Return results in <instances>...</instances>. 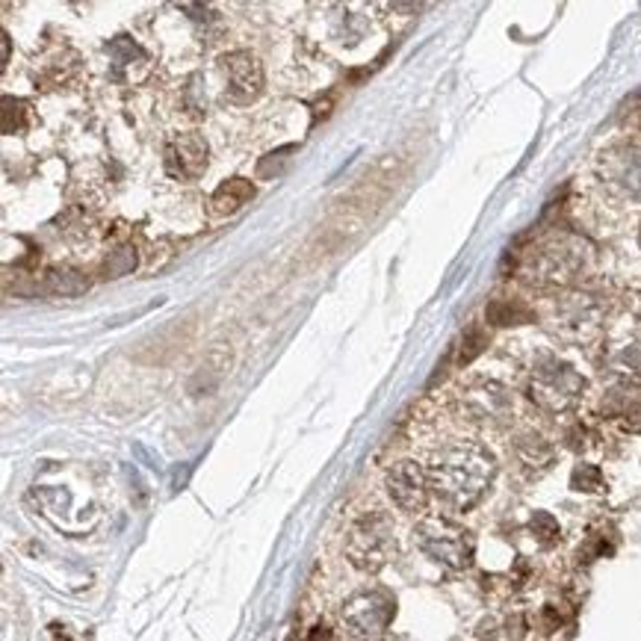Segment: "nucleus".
I'll return each mask as SVG.
<instances>
[{
    "label": "nucleus",
    "mask_w": 641,
    "mask_h": 641,
    "mask_svg": "<svg viewBox=\"0 0 641 641\" xmlns=\"http://www.w3.org/2000/svg\"><path fill=\"white\" fill-rule=\"evenodd\" d=\"M583 243H550L545 254H538V266H541V273L550 282H564V278H571V273H576L583 266Z\"/></svg>",
    "instance_id": "nucleus-11"
},
{
    "label": "nucleus",
    "mask_w": 641,
    "mask_h": 641,
    "mask_svg": "<svg viewBox=\"0 0 641 641\" xmlns=\"http://www.w3.org/2000/svg\"><path fill=\"white\" fill-rule=\"evenodd\" d=\"M397 615V600L385 588H364L355 592L343 603L341 623L352 639L358 641H381L388 636L390 623Z\"/></svg>",
    "instance_id": "nucleus-3"
},
{
    "label": "nucleus",
    "mask_w": 641,
    "mask_h": 641,
    "mask_svg": "<svg viewBox=\"0 0 641 641\" xmlns=\"http://www.w3.org/2000/svg\"><path fill=\"white\" fill-rule=\"evenodd\" d=\"M494 458L479 444H447L428 458L432 494L453 512H467L485 496L494 479Z\"/></svg>",
    "instance_id": "nucleus-1"
},
{
    "label": "nucleus",
    "mask_w": 641,
    "mask_h": 641,
    "mask_svg": "<svg viewBox=\"0 0 641 641\" xmlns=\"http://www.w3.org/2000/svg\"><path fill=\"white\" fill-rule=\"evenodd\" d=\"M609 184L623 193H641V151L609 154Z\"/></svg>",
    "instance_id": "nucleus-13"
},
{
    "label": "nucleus",
    "mask_w": 641,
    "mask_h": 641,
    "mask_svg": "<svg viewBox=\"0 0 641 641\" xmlns=\"http://www.w3.org/2000/svg\"><path fill=\"white\" fill-rule=\"evenodd\" d=\"M385 494L390 496V503L397 505L399 512L423 515L428 496H432L426 467L411 461V458H402L397 465H390L388 473H385Z\"/></svg>",
    "instance_id": "nucleus-6"
},
{
    "label": "nucleus",
    "mask_w": 641,
    "mask_h": 641,
    "mask_svg": "<svg viewBox=\"0 0 641 641\" xmlns=\"http://www.w3.org/2000/svg\"><path fill=\"white\" fill-rule=\"evenodd\" d=\"M83 71V59L69 45H57V48L45 50L36 62H33V83L45 92H57V89L71 87Z\"/></svg>",
    "instance_id": "nucleus-9"
},
{
    "label": "nucleus",
    "mask_w": 641,
    "mask_h": 641,
    "mask_svg": "<svg viewBox=\"0 0 641 641\" xmlns=\"http://www.w3.org/2000/svg\"><path fill=\"white\" fill-rule=\"evenodd\" d=\"M137 245L134 243H116L104 254V261H101V273L107 275V278H122V275L134 273V266H137Z\"/></svg>",
    "instance_id": "nucleus-15"
},
{
    "label": "nucleus",
    "mask_w": 641,
    "mask_h": 641,
    "mask_svg": "<svg viewBox=\"0 0 641 641\" xmlns=\"http://www.w3.org/2000/svg\"><path fill=\"white\" fill-rule=\"evenodd\" d=\"M397 547V529L385 508H369L352 520L346 533V559L358 571L376 573L390 562Z\"/></svg>",
    "instance_id": "nucleus-2"
},
{
    "label": "nucleus",
    "mask_w": 641,
    "mask_h": 641,
    "mask_svg": "<svg viewBox=\"0 0 641 641\" xmlns=\"http://www.w3.org/2000/svg\"><path fill=\"white\" fill-rule=\"evenodd\" d=\"M517 456L524 458L526 465H547L553 458V449H550L545 437L526 435L517 440Z\"/></svg>",
    "instance_id": "nucleus-17"
},
{
    "label": "nucleus",
    "mask_w": 641,
    "mask_h": 641,
    "mask_svg": "<svg viewBox=\"0 0 641 641\" xmlns=\"http://www.w3.org/2000/svg\"><path fill=\"white\" fill-rule=\"evenodd\" d=\"M45 287L54 296H62V299H75V296H83L89 293L92 282H89L87 273H80L75 266H50L45 273Z\"/></svg>",
    "instance_id": "nucleus-14"
},
{
    "label": "nucleus",
    "mask_w": 641,
    "mask_h": 641,
    "mask_svg": "<svg viewBox=\"0 0 641 641\" xmlns=\"http://www.w3.org/2000/svg\"><path fill=\"white\" fill-rule=\"evenodd\" d=\"M59 237L69 245H95L101 237V222H98L95 210L89 205H71L57 216Z\"/></svg>",
    "instance_id": "nucleus-10"
},
{
    "label": "nucleus",
    "mask_w": 641,
    "mask_h": 641,
    "mask_svg": "<svg viewBox=\"0 0 641 641\" xmlns=\"http://www.w3.org/2000/svg\"><path fill=\"white\" fill-rule=\"evenodd\" d=\"M219 75L225 80V92L233 104H252L257 101L266 87L263 62L254 57L252 50L237 48L219 57Z\"/></svg>",
    "instance_id": "nucleus-7"
},
{
    "label": "nucleus",
    "mask_w": 641,
    "mask_h": 641,
    "mask_svg": "<svg viewBox=\"0 0 641 641\" xmlns=\"http://www.w3.org/2000/svg\"><path fill=\"white\" fill-rule=\"evenodd\" d=\"M254 198L252 181L245 178H231L225 184L216 186V193L210 195V214L214 216H233L237 210H243Z\"/></svg>",
    "instance_id": "nucleus-12"
},
{
    "label": "nucleus",
    "mask_w": 641,
    "mask_h": 641,
    "mask_svg": "<svg viewBox=\"0 0 641 641\" xmlns=\"http://www.w3.org/2000/svg\"><path fill=\"white\" fill-rule=\"evenodd\" d=\"M33 122V104L21 101V98H3V134L15 137L24 134Z\"/></svg>",
    "instance_id": "nucleus-16"
},
{
    "label": "nucleus",
    "mask_w": 641,
    "mask_h": 641,
    "mask_svg": "<svg viewBox=\"0 0 641 641\" xmlns=\"http://www.w3.org/2000/svg\"><path fill=\"white\" fill-rule=\"evenodd\" d=\"M210 157V146H207L205 134L198 130H178L165 139L163 148V169L165 175L181 184H193L207 172V160Z\"/></svg>",
    "instance_id": "nucleus-5"
},
{
    "label": "nucleus",
    "mask_w": 641,
    "mask_h": 641,
    "mask_svg": "<svg viewBox=\"0 0 641 641\" xmlns=\"http://www.w3.org/2000/svg\"><path fill=\"white\" fill-rule=\"evenodd\" d=\"M583 393V379L571 367H541L533 379V399L547 411L571 409Z\"/></svg>",
    "instance_id": "nucleus-8"
},
{
    "label": "nucleus",
    "mask_w": 641,
    "mask_h": 641,
    "mask_svg": "<svg viewBox=\"0 0 641 641\" xmlns=\"http://www.w3.org/2000/svg\"><path fill=\"white\" fill-rule=\"evenodd\" d=\"M414 545L420 547V553L428 556L435 564H444L449 571H461L473 562L470 535L447 517H423L414 526Z\"/></svg>",
    "instance_id": "nucleus-4"
},
{
    "label": "nucleus",
    "mask_w": 641,
    "mask_h": 641,
    "mask_svg": "<svg viewBox=\"0 0 641 641\" xmlns=\"http://www.w3.org/2000/svg\"><path fill=\"white\" fill-rule=\"evenodd\" d=\"M600 470L597 467H588V465H580L576 470H573V479L571 485L576 488V491H597L600 488Z\"/></svg>",
    "instance_id": "nucleus-18"
},
{
    "label": "nucleus",
    "mask_w": 641,
    "mask_h": 641,
    "mask_svg": "<svg viewBox=\"0 0 641 641\" xmlns=\"http://www.w3.org/2000/svg\"><path fill=\"white\" fill-rule=\"evenodd\" d=\"M533 533L545 541V545H553L556 538H559V524L553 520V515H547V512H538L533 517Z\"/></svg>",
    "instance_id": "nucleus-19"
},
{
    "label": "nucleus",
    "mask_w": 641,
    "mask_h": 641,
    "mask_svg": "<svg viewBox=\"0 0 641 641\" xmlns=\"http://www.w3.org/2000/svg\"><path fill=\"white\" fill-rule=\"evenodd\" d=\"M10 62V36L3 33V66Z\"/></svg>",
    "instance_id": "nucleus-20"
}]
</instances>
